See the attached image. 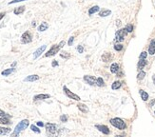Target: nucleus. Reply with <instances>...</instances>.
Returning <instances> with one entry per match:
<instances>
[{
  "instance_id": "c9c22d12",
  "label": "nucleus",
  "mask_w": 155,
  "mask_h": 137,
  "mask_svg": "<svg viewBox=\"0 0 155 137\" xmlns=\"http://www.w3.org/2000/svg\"><path fill=\"white\" fill-rule=\"evenodd\" d=\"M77 51H78L79 53H82L83 51H84V49H83V47H82V46H78V47H77Z\"/></svg>"
},
{
  "instance_id": "58836bf2",
  "label": "nucleus",
  "mask_w": 155,
  "mask_h": 137,
  "mask_svg": "<svg viewBox=\"0 0 155 137\" xmlns=\"http://www.w3.org/2000/svg\"><path fill=\"white\" fill-rule=\"evenodd\" d=\"M56 66H58V62L53 61V62H52V67H56Z\"/></svg>"
},
{
  "instance_id": "c03bdc74",
  "label": "nucleus",
  "mask_w": 155,
  "mask_h": 137,
  "mask_svg": "<svg viewBox=\"0 0 155 137\" xmlns=\"http://www.w3.org/2000/svg\"><path fill=\"white\" fill-rule=\"evenodd\" d=\"M152 79H153V82H154V85H155V74L152 76Z\"/></svg>"
},
{
  "instance_id": "cd10ccee",
  "label": "nucleus",
  "mask_w": 155,
  "mask_h": 137,
  "mask_svg": "<svg viewBox=\"0 0 155 137\" xmlns=\"http://www.w3.org/2000/svg\"><path fill=\"white\" fill-rule=\"evenodd\" d=\"M31 129H32V131H34V132H36V133H40V130H39L37 127H35L34 125H32V126H31Z\"/></svg>"
},
{
  "instance_id": "9b49d317",
  "label": "nucleus",
  "mask_w": 155,
  "mask_h": 137,
  "mask_svg": "<svg viewBox=\"0 0 155 137\" xmlns=\"http://www.w3.org/2000/svg\"><path fill=\"white\" fill-rule=\"evenodd\" d=\"M38 79H39V76L36 75V74H34V75H29L28 77L24 79V81L25 82H34V81H36Z\"/></svg>"
},
{
  "instance_id": "473e14b6",
  "label": "nucleus",
  "mask_w": 155,
  "mask_h": 137,
  "mask_svg": "<svg viewBox=\"0 0 155 137\" xmlns=\"http://www.w3.org/2000/svg\"><path fill=\"white\" fill-rule=\"evenodd\" d=\"M60 56L61 57H64V58H69V54L68 52H62V53H60Z\"/></svg>"
},
{
  "instance_id": "49530a36",
  "label": "nucleus",
  "mask_w": 155,
  "mask_h": 137,
  "mask_svg": "<svg viewBox=\"0 0 155 137\" xmlns=\"http://www.w3.org/2000/svg\"><path fill=\"white\" fill-rule=\"evenodd\" d=\"M15 65H16V62H14V64H13V65H12V66H13V67H14V66H15Z\"/></svg>"
},
{
  "instance_id": "2eb2a0df",
  "label": "nucleus",
  "mask_w": 155,
  "mask_h": 137,
  "mask_svg": "<svg viewBox=\"0 0 155 137\" xmlns=\"http://www.w3.org/2000/svg\"><path fill=\"white\" fill-rule=\"evenodd\" d=\"M10 132H11V129L0 127V134H1V135H6V134L10 133Z\"/></svg>"
},
{
  "instance_id": "c756f323",
  "label": "nucleus",
  "mask_w": 155,
  "mask_h": 137,
  "mask_svg": "<svg viewBox=\"0 0 155 137\" xmlns=\"http://www.w3.org/2000/svg\"><path fill=\"white\" fill-rule=\"evenodd\" d=\"M125 29L127 30V32H128V33H131V32L133 31V26H132V25H128V26L126 27Z\"/></svg>"
},
{
  "instance_id": "e433bc0d",
  "label": "nucleus",
  "mask_w": 155,
  "mask_h": 137,
  "mask_svg": "<svg viewBox=\"0 0 155 137\" xmlns=\"http://www.w3.org/2000/svg\"><path fill=\"white\" fill-rule=\"evenodd\" d=\"M74 38L71 36V37H69V42H68V44H69V46H71L72 45V42H73Z\"/></svg>"
},
{
  "instance_id": "f257e3e1",
  "label": "nucleus",
  "mask_w": 155,
  "mask_h": 137,
  "mask_svg": "<svg viewBox=\"0 0 155 137\" xmlns=\"http://www.w3.org/2000/svg\"><path fill=\"white\" fill-rule=\"evenodd\" d=\"M29 124H30V123H29V120H27V119L22 120L20 123L15 127L14 131V135H18V134L20 133V131H22L23 130H25V129H27Z\"/></svg>"
},
{
  "instance_id": "de8ad7c7",
  "label": "nucleus",
  "mask_w": 155,
  "mask_h": 137,
  "mask_svg": "<svg viewBox=\"0 0 155 137\" xmlns=\"http://www.w3.org/2000/svg\"><path fill=\"white\" fill-rule=\"evenodd\" d=\"M154 113H155V111H154Z\"/></svg>"
},
{
  "instance_id": "1a4fd4ad",
  "label": "nucleus",
  "mask_w": 155,
  "mask_h": 137,
  "mask_svg": "<svg viewBox=\"0 0 155 137\" xmlns=\"http://www.w3.org/2000/svg\"><path fill=\"white\" fill-rule=\"evenodd\" d=\"M84 79H85L86 82H88L89 85H91V86L96 85V78H95L94 76H88V75H86V76H84Z\"/></svg>"
},
{
  "instance_id": "39448f33",
  "label": "nucleus",
  "mask_w": 155,
  "mask_h": 137,
  "mask_svg": "<svg viewBox=\"0 0 155 137\" xmlns=\"http://www.w3.org/2000/svg\"><path fill=\"white\" fill-rule=\"evenodd\" d=\"M63 90H64V92H65V94L67 95L68 97L71 98V99H74V100H76V101H79V100H80V97H79L78 95L74 94L73 92H71V91L68 89L67 87H64Z\"/></svg>"
},
{
  "instance_id": "a878e982",
  "label": "nucleus",
  "mask_w": 155,
  "mask_h": 137,
  "mask_svg": "<svg viewBox=\"0 0 155 137\" xmlns=\"http://www.w3.org/2000/svg\"><path fill=\"white\" fill-rule=\"evenodd\" d=\"M96 85L98 86V87H103V86L105 85V83H104V80H103L101 77L97 78V79H96Z\"/></svg>"
},
{
  "instance_id": "20e7f679",
  "label": "nucleus",
  "mask_w": 155,
  "mask_h": 137,
  "mask_svg": "<svg viewBox=\"0 0 155 137\" xmlns=\"http://www.w3.org/2000/svg\"><path fill=\"white\" fill-rule=\"evenodd\" d=\"M127 33H128V32H127L126 29L119 30L115 34V41L116 42H122L124 40V38H125V36L127 35Z\"/></svg>"
},
{
  "instance_id": "79ce46f5",
  "label": "nucleus",
  "mask_w": 155,
  "mask_h": 137,
  "mask_svg": "<svg viewBox=\"0 0 155 137\" xmlns=\"http://www.w3.org/2000/svg\"><path fill=\"white\" fill-rule=\"evenodd\" d=\"M154 103H155V100L153 99V100L151 101V103H150V106H153V104H154Z\"/></svg>"
},
{
  "instance_id": "c85d7f7f",
  "label": "nucleus",
  "mask_w": 155,
  "mask_h": 137,
  "mask_svg": "<svg viewBox=\"0 0 155 137\" xmlns=\"http://www.w3.org/2000/svg\"><path fill=\"white\" fill-rule=\"evenodd\" d=\"M146 76V72H141L139 74H138V76H137V78L139 79V80H142V79L144 78Z\"/></svg>"
},
{
  "instance_id": "f8f14e48",
  "label": "nucleus",
  "mask_w": 155,
  "mask_h": 137,
  "mask_svg": "<svg viewBox=\"0 0 155 137\" xmlns=\"http://www.w3.org/2000/svg\"><path fill=\"white\" fill-rule=\"evenodd\" d=\"M148 52L151 55H153L155 53V40H152L150 42V45H149V48H148Z\"/></svg>"
},
{
  "instance_id": "37998d69",
  "label": "nucleus",
  "mask_w": 155,
  "mask_h": 137,
  "mask_svg": "<svg viewBox=\"0 0 155 137\" xmlns=\"http://www.w3.org/2000/svg\"><path fill=\"white\" fill-rule=\"evenodd\" d=\"M120 25H121V22L118 20V21H117V26H120Z\"/></svg>"
},
{
  "instance_id": "9d476101",
  "label": "nucleus",
  "mask_w": 155,
  "mask_h": 137,
  "mask_svg": "<svg viewBox=\"0 0 155 137\" xmlns=\"http://www.w3.org/2000/svg\"><path fill=\"white\" fill-rule=\"evenodd\" d=\"M96 129H98V130L101 131L102 133H104V134H109V130H108V128L107 126L97 125V126H96Z\"/></svg>"
},
{
  "instance_id": "4468645a",
  "label": "nucleus",
  "mask_w": 155,
  "mask_h": 137,
  "mask_svg": "<svg viewBox=\"0 0 155 137\" xmlns=\"http://www.w3.org/2000/svg\"><path fill=\"white\" fill-rule=\"evenodd\" d=\"M118 71H119V65L117 63H113L112 65L110 66V72L112 73H116Z\"/></svg>"
},
{
  "instance_id": "393cba45",
  "label": "nucleus",
  "mask_w": 155,
  "mask_h": 137,
  "mask_svg": "<svg viewBox=\"0 0 155 137\" xmlns=\"http://www.w3.org/2000/svg\"><path fill=\"white\" fill-rule=\"evenodd\" d=\"M140 94H141V96H142V99L144 100V101H147L148 99V94L146 92V91H140Z\"/></svg>"
},
{
  "instance_id": "ddd939ff",
  "label": "nucleus",
  "mask_w": 155,
  "mask_h": 137,
  "mask_svg": "<svg viewBox=\"0 0 155 137\" xmlns=\"http://www.w3.org/2000/svg\"><path fill=\"white\" fill-rule=\"evenodd\" d=\"M51 96L49 94H38V95H35L34 97V100H43V99H48Z\"/></svg>"
},
{
  "instance_id": "6ab92c4d",
  "label": "nucleus",
  "mask_w": 155,
  "mask_h": 137,
  "mask_svg": "<svg viewBox=\"0 0 155 137\" xmlns=\"http://www.w3.org/2000/svg\"><path fill=\"white\" fill-rule=\"evenodd\" d=\"M99 11V7L98 6H93L92 8H90L89 10H88V14L89 15H91V14H93V13H97Z\"/></svg>"
},
{
  "instance_id": "5701e85b",
  "label": "nucleus",
  "mask_w": 155,
  "mask_h": 137,
  "mask_svg": "<svg viewBox=\"0 0 155 137\" xmlns=\"http://www.w3.org/2000/svg\"><path fill=\"white\" fill-rule=\"evenodd\" d=\"M25 11V7H18V8H16L15 10H14V13H15V14H20V13H22L23 12Z\"/></svg>"
},
{
  "instance_id": "a211bd4d",
  "label": "nucleus",
  "mask_w": 155,
  "mask_h": 137,
  "mask_svg": "<svg viewBox=\"0 0 155 137\" xmlns=\"http://www.w3.org/2000/svg\"><path fill=\"white\" fill-rule=\"evenodd\" d=\"M14 72V68H12V69H8V70H5V71H3V72H1V74L3 75V76H8L9 74H11L12 72Z\"/></svg>"
},
{
  "instance_id": "7ed1b4c3",
  "label": "nucleus",
  "mask_w": 155,
  "mask_h": 137,
  "mask_svg": "<svg viewBox=\"0 0 155 137\" xmlns=\"http://www.w3.org/2000/svg\"><path fill=\"white\" fill-rule=\"evenodd\" d=\"M110 124L112 125V126H114L115 128L119 129V130H125L127 128L126 123L122 119H120V118H113V119H111L110 120Z\"/></svg>"
},
{
  "instance_id": "7c9ffc66",
  "label": "nucleus",
  "mask_w": 155,
  "mask_h": 137,
  "mask_svg": "<svg viewBox=\"0 0 155 137\" xmlns=\"http://www.w3.org/2000/svg\"><path fill=\"white\" fill-rule=\"evenodd\" d=\"M114 49H115V51L119 52V51H121L122 49H123V46H122L121 44H116V45L114 46Z\"/></svg>"
},
{
  "instance_id": "0eeeda50",
  "label": "nucleus",
  "mask_w": 155,
  "mask_h": 137,
  "mask_svg": "<svg viewBox=\"0 0 155 137\" xmlns=\"http://www.w3.org/2000/svg\"><path fill=\"white\" fill-rule=\"evenodd\" d=\"M46 129H47L48 132H50V133H52V134H54V133H56V131H57V126L55 124L48 123V124L46 125Z\"/></svg>"
},
{
  "instance_id": "72a5a7b5",
  "label": "nucleus",
  "mask_w": 155,
  "mask_h": 137,
  "mask_svg": "<svg viewBox=\"0 0 155 137\" xmlns=\"http://www.w3.org/2000/svg\"><path fill=\"white\" fill-rule=\"evenodd\" d=\"M60 120L61 122H67L68 121V117L64 114V115H61L60 116Z\"/></svg>"
},
{
  "instance_id": "ea45409f",
  "label": "nucleus",
  "mask_w": 155,
  "mask_h": 137,
  "mask_svg": "<svg viewBox=\"0 0 155 137\" xmlns=\"http://www.w3.org/2000/svg\"><path fill=\"white\" fill-rule=\"evenodd\" d=\"M4 16H5V13H0V20L2 19Z\"/></svg>"
},
{
  "instance_id": "a18cd8bd",
  "label": "nucleus",
  "mask_w": 155,
  "mask_h": 137,
  "mask_svg": "<svg viewBox=\"0 0 155 137\" xmlns=\"http://www.w3.org/2000/svg\"><path fill=\"white\" fill-rule=\"evenodd\" d=\"M32 25H33V27H34V26H35V25H36V23H35V22H34H34H33V24H32Z\"/></svg>"
},
{
  "instance_id": "2f4dec72",
  "label": "nucleus",
  "mask_w": 155,
  "mask_h": 137,
  "mask_svg": "<svg viewBox=\"0 0 155 137\" xmlns=\"http://www.w3.org/2000/svg\"><path fill=\"white\" fill-rule=\"evenodd\" d=\"M147 56H148V53L146 52H143L141 54H140V59H146Z\"/></svg>"
},
{
  "instance_id": "a19ab883",
  "label": "nucleus",
  "mask_w": 155,
  "mask_h": 137,
  "mask_svg": "<svg viewBox=\"0 0 155 137\" xmlns=\"http://www.w3.org/2000/svg\"><path fill=\"white\" fill-rule=\"evenodd\" d=\"M37 126H39V127H43L44 124H43L42 122H37Z\"/></svg>"
},
{
  "instance_id": "423d86ee",
  "label": "nucleus",
  "mask_w": 155,
  "mask_h": 137,
  "mask_svg": "<svg viewBox=\"0 0 155 137\" xmlns=\"http://www.w3.org/2000/svg\"><path fill=\"white\" fill-rule=\"evenodd\" d=\"M21 41H22V43H24V44H28V43H30V42H32V35L30 34V33H24L22 34V36H21Z\"/></svg>"
},
{
  "instance_id": "412c9836",
  "label": "nucleus",
  "mask_w": 155,
  "mask_h": 137,
  "mask_svg": "<svg viewBox=\"0 0 155 137\" xmlns=\"http://www.w3.org/2000/svg\"><path fill=\"white\" fill-rule=\"evenodd\" d=\"M146 65H147V61H146L145 59H140V61H139V63H138V69H139V70H142Z\"/></svg>"
},
{
  "instance_id": "f704fd0d",
  "label": "nucleus",
  "mask_w": 155,
  "mask_h": 137,
  "mask_svg": "<svg viewBox=\"0 0 155 137\" xmlns=\"http://www.w3.org/2000/svg\"><path fill=\"white\" fill-rule=\"evenodd\" d=\"M22 1H25V0H13L11 2H9V4H14V3H18V2H22Z\"/></svg>"
},
{
  "instance_id": "bb28decb",
  "label": "nucleus",
  "mask_w": 155,
  "mask_h": 137,
  "mask_svg": "<svg viewBox=\"0 0 155 137\" xmlns=\"http://www.w3.org/2000/svg\"><path fill=\"white\" fill-rule=\"evenodd\" d=\"M78 108H79V110L81 111H83V112H87V111H88V108L84 104H79L78 105Z\"/></svg>"
},
{
  "instance_id": "6e6552de",
  "label": "nucleus",
  "mask_w": 155,
  "mask_h": 137,
  "mask_svg": "<svg viewBox=\"0 0 155 137\" xmlns=\"http://www.w3.org/2000/svg\"><path fill=\"white\" fill-rule=\"evenodd\" d=\"M46 48H47V46L46 45H43V46H41L40 48H38L35 52H34V59H36L37 57H39L41 55V53H43V52L46 50Z\"/></svg>"
},
{
  "instance_id": "4be33fe9",
  "label": "nucleus",
  "mask_w": 155,
  "mask_h": 137,
  "mask_svg": "<svg viewBox=\"0 0 155 137\" xmlns=\"http://www.w3.org/2000/svg\"><path fill=\"white\" fill-rule=\"evenodd\" d=\"M110 58H112V55L110 53H105L103 56H102V59L105 61V62H108Z\"/></svg>"
},
{
  "instance_id": "aec40b11",
  "label": "nucleus",
  "mask_w": 155,
  "mask_h": 137,
  "mask_svg": "<svg viewBox=\"0 0 155 137\" xmlns=\"http://www.w3.org/2000/svg\"><path fill=\"white\" fill-rule=\"evenodd\" d=\"M8 116H3V117L0 118V124H3V125H9L10 124V121L8 119Z\"/></svg>"
},
{
  "instance_id": "f03ea898",
  "label": "nucleus",
  "mask_w": 155,
  "mask_h": 137,
  "mask_svg": "<svg viewBox=\"0 0 155 137\" xmlns=\"http://www.w3.org/2000/svg\"><path fill=\"white\" fill-rule=\"evenodd\" d=\"M64 45H65V41H61L58 45H53L51 48V50L45 54V56H46V57H50V56L54 55L55 53H57V52H59V50H60Z\"/></svg>"
},
{
  "instance_id": "f3484780",
  "label": "nucleus",
  "mask_w": 155,
  "mask_h": 137,
  "mask_svg": "<svg viewBox=\"0 0 155 137\" xmlns=\"http://www.w3.org/2000/svg\"><path fill=\"white\" fill-rule=\"evenodd\" d=\"M48 28H49L48 23H46V22H43L40 26L38 27V31H39V32H44V31H46V30H47Z\"/></svg>"
},
{
  "instance_id": "b1692460",
  "label": "nucleus",
  "mask_w": 155,
  "mask_h": 137,
  "mask_svg": "<svg viewBox=\"0 0 155 137\" xmlns=\"http://www.w3.org/2000/svg\"><path fill=\"white\" fill-rule=\"evenodd\" d=\"M120 87H121V82H119V81H115L114 83L112 84V86H111L112 90H118Z\"/></svg>"
},
{
  "instance_id": "dca6fc26",
  "label": "nucleus",
  "mask_w": 155,
  "mask_h": 137,
  "mask_svg": "<svg viewBox=\"0 0 155 137\" xmlns=\"http://www.w3.org/2000/svg\"><path fill=\"white\" fill-rule=\"evenodd\" d=\"M111 13V11H109V10H103L101 11L100 13H99V15L101 16V17H106V16H108Z\"/></svg>"
},
{
  "instance_id": "4c0bfd02",
  "label": "nucleus",
  "mask_w": 155,
  "mask_h": 137,
  "mask_svg": "<svg viewBox=\"0 0 155 137\" xmlns=\"http://www.w3.org/2000/svg\"><path fill=\"white\" fill-rule=\"evenodd\" d=\"M3 116H8V117H10V116H9V115H7V114H6L4 111L0 110V117H3Z\"/></svg>"
}]
</instances>
